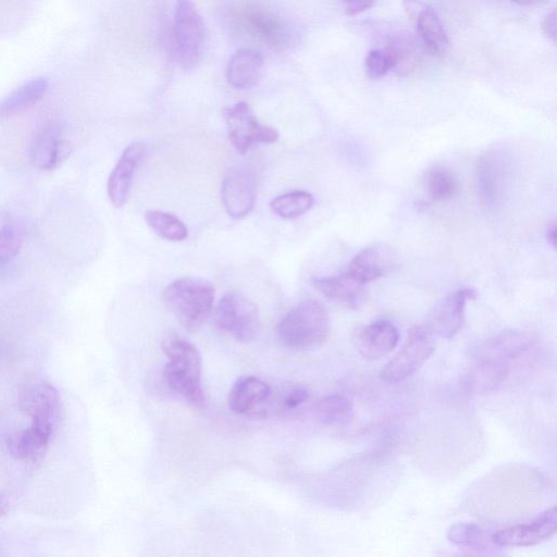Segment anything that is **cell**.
Here are the masks:
<instances>
[{"label":"cell","mask_w":557,"mask_h":557,"mask_svg":"<svg viewBox=\"0 0 557 557\" xmlns=\"http://www.w3.org/2000/svg\"><path fill=\"white\" fill-rule=\"evenodd\" d=\"M228 20L234 31L277 51L290 48L294 30L287 18L262 3H238L229 10Z\"/></svg>","instance_id":"6da1fadb"},{"label":"cell","mask_w":557,"mask_h":557,"mask_svg":"<svg viewBox=\"0 0 557 557\" xmlns=\"http://www.w3.org/2000/svg\"><path fill=\"white\" fill-rule=\"evenodd\" d=\"M168 363L165 379L169 388L195 406H204L202 357L195 346L177 334H170L162 343Z\"/></svg>","instance_id":"7a4b0ae2"},{"label":"cell","mask_w":557,"mask_h":557,"mask_svg":"<svg viewBox=\"0 0 557 557\" xmlns=\"http://www.w3.org/2000/svg\"><path fill=\"white\" fill-rule=\"evenodd\" d=\"M329 332L326 307L316 300H307L296 305L281 319L277 337L284 348L309 351L323 345L328 340Z\"/></svg>","instance_id":"3957f363"},{"label":"cell","mask_w":557,"mask_h":557,"mask_svg":"<svg viewBox=\"0 0 557 557\" xmlns=\"http://www.w3.org/2000/svg\"><path fill=\"white\" fill-rule=\"evenodd\" d=\"M164 301L179 323L189 330L203 325L212 314L215 288L200 277H185L173 281L164 291Z\"/></svg>","instance_id":"277c9868"},{"label":"cell","mask_w":557,"mask_h":557,"mask_svg":"<svg viewBox=\"0 0 557 557\" xmlns=\"http://www.w3.org/2000/svg\"><path fill=\"white\" fill-rule=\"evenodd\" d=\"M206 30L203 18L192 2H179L176 6L173 30V54L185 70L200 63L205 48Z\"/></svg>","instance_id":"5b68a950"},{"label":"cell","mask_w":557,"mask_h":557,"mask_svg":"<svg viewBox=\"0 0 557 557\" xmlns=\"http://www.w3.org/2000/svg\"><path fill=\"white\" fill-rule=\"evenodd\" d=\"M215 321L221 331L246 344L253 342L261 331L257 306L238 292L222 297L216 308Z\"/></svg>","instance_id":"8992f818"},{"label":"cell","mask_w":557,"mask_h":557,"mask_svg":"<svg viewBox=\"0 0 557 557\" xmlns=\"http://www.w3.org/2000/svg\"><path fill=\"white\" fill-rule=\"evenodd\" d=\"M435 351V336L426 327H414L408 331L407 340L399 353L383 367L380 377L390 383L411 378Z\"/></svg>","instance_id":"52a82bcc"},{"label":"cell","mask_w":557,"mask_h":557,"mask_svg":"<svg viewBox=\"0 0 557 557\" xmlns=\"http://www.w3.org/2000/svg\"><path fill=\"white\" fill-rule=\"evenodd\" d=\"M20 410L31 418V426L55 433L60 418L58 390L45 380H31L19 392Z\"/></svg>","instance_id":"ba28073f"},{"label":"cell","mask_w":557,"mask_h":557,"mask_svg":"<svg viewBox=\"0 0 557 557\" xmlns=\"http://www.w3.org/2000/svg\"><path fill=\"white\" fill-rule=\"evenodd\" d=\"M229 139L235 151L244 155L256 143L272 144L279 140L275 128L259 123L253 109L247 103L240 102L224 110Z\"/></svg>","instance_id":"9c48e42d"},{"label":"cell","mask_w":557,"mask_h":557,"mask_svg":"<svg viewBox=\"0 0 557 557\" xmlns=\"http://www.w3.org/2000/svg\"><path fill=\"white\" fill-rule=\"evenodd\" d=\"M502 148H493L482 155L478 167L479 194L489 206L499 205L509 188L512 176L511 160Z\"/></svg>","instance_id":"30bf717a"},{"label":"cell","mask_w":557,"mask_h":557,"mask_svg":"<svg viewBox=\"0 0 557 557\" xmlns=\"http://www.w3.org/2000/svg\"><path fill=\"white\" fill-rule=\"evenodd\" d=\"M257 181L253 169L238 166L229 170L221 185V201L230 217L249 215L256 203Z\"/></svg>","instance_id":"8fae6325"},{"label":"cell","mask_w":557,"mask_h":557,"mask_svg":"<svg viewBox=\"0 0 557 557\" xmlns=\"http://www.w3.org/2000/svg\"><path fill=\"white\" fill-rule=\"evenodd\" d=\"M556 530L557 509L553 506L527 524H519L495 532L491 542L505 548L534 547L553 538Z\"/></svg>","instance_id":"7c38bea8"},{"label":"cell","mask_w":557,"mask_h":557,"mask_svg":"<svg viewBox=\"0 0 557 557\" xmlns=\"http://www.w3.org/2000/svg\"><path fill=\"white\" fill-rule=\"evenodd\" d=\"M477 297L473 289H462L450 294L433 309L427 329L435 336L452 339L464 325L466 304Z\"/></svg>","instance_id":"4fadbf2b"},{"label":"cell","mask_w":557,"mask_h":557,"mask_svg":"<svg viewBox=\"0 0 557 557\" xmlns=\"http://www.w3.org/2000/svg\"><path fill=\"white\" fill-rule=\"evenodd\" d=\"M354 345L367 361H379L392 353L400 341V333L388 320H377L361 329L353 337Z\"/></svg>","instance_id":"5bb4252c"},{"label":"cell","mask_w":557,"mask_h":557,"mask_svg":"<svg viewBox=\"0 0 557 557\" xmlns=\"http://www.w3.org/2000/svg\"><path fill=\"white\" fill-rule=\"evenodd\" d=\"M146 146L142 142L131 143L123 152L116 167L111 171L107 193L116 208L125 206L129 200L134 173L145 156Z\"/></svg>","instance_id":"9a60e30c"},{"label":"cell","mask_w":557,"mask_h":557,"mask_svg":"<svg viewBox=\"0 0 557 557\" xmlns=\"http://www.w3.org/2000/svg\"><path fill=\"white\" fill-rule=\"evenodd\" d=\"M71 147L60 129L51 123L36 133L31 146V162L42 171H53L69 157Z\"/></svg>","instance_id":"2e32d148"},{"label":"cell","mask_w":557,"mask_h":557,"mask_svg":"<svg viewBox=\"0 0 557 557\" xmlns=\"http://www.w3.org/2000/svg\"><path fill=\"white\" fill-rule=\"evenodd\" d=\"M393 265L392 253L386 247L374 245L367 247L353 258L348 274L366 286L367 283L386 276Z\"/></svg>","instance_id":"e0dca14e"},{"label":"cell","mask_w":557,"mask_h":557,"mask_svg":"<svg viewBox=\"0 0 557 557\" xmlns=\"http://www.w3.org/2000/svg\"><path fill=\"white\" fill-rule=\"evenodd\" d=\"M270 394V387L262 379L241 377L230 391L229 406L232 412L240 415L256 414L267 403Z\"/></svg>","instance_id":"ac0fdd59"},{"label":"cell","mask_w":557,"mask_h":557,"mask_svg":"<svg viewBox=\"0 0 557 557\" xmlns=\"http://www.w3.org/2000/svg\"><path fill=\"white\" fill-rule=\"evenodd\" d=\"M312 283L328 299L346 307L357 309L364 302L365 284L352 278L348 271L340 275L315 277Z\"/></svg>","instance_id":"d6986e66"},{"label":"cell","mask_w":557,"mask_h":557,"mask_svg":"<svg viewBox=\"0 0 557 557\" xmlns=\"http://www.w3.org/2000/svg\"><path fill=\"white\" fill-rule=\"evenodd\" d=\"M264 57L253 48H243L229 61L227 80L232 88L250 90L262 77Z\"/></svg>","instance_id":"ffe728a7"},{"label":"cell","mask_w":557,"mask_h":557,"mask_svg":"<svg viewBox=\"0 0 557 557\" xmlns=\"http://www.w3.org/2000/svg\"><path fill=\"white\" fill-rule=\"evenodd\" d=\"M53 436V433L31 426L11 437L8 440V449L17 460L31 464L39 463L43 461Z\"/></svg>","instance_id":"44dd1931"},{"label":"cell","mask_w":557,"mask_h":557,"mask_svg":"<svg viewBox=\"0 0 557 557\" xmlns=\"http://www.w3.org/2000/svg\"><path fill=\"white\" fill-rule=\"evenodd\" d=\"M510 365L497 358L476 355L474 368L469 374V387L479 393L497 389L509 376Z\"/></svg>","instance_id":"7402d4cb"},{"label":"cell","mask_w":557,"mask_h":557,"mask_svg":"<svg viewBox=\"0 0 557 557\" xmlns=\"http://www.w3.org/2000/svg\"><path fill=\"white\" fill-rule=\"evenodd\" d=\"M48 86V81L44 78H36L19 86L0 101V119L16 116L39 103Z\"/></svg>","instance_id":"603a6c76"},{"label":"cell","mask_w":557,"mask_h":557,"mask_svg":"<svg viewBox=\"0 0 557 557\" xmlns=\"http://www.w3.org/2000/svg\"><path fill=\"white\" fill-rule=\"evenodd\" d=\"M417 28L420 39L432 55L442 56L449 51L448 34L435 11L430 8L420 11Z\"/></svg>","instance_id":"cb8c5ba5"},{"label":"cell","mask_w":557,"mask_h":557,"mask_svg":"<svg viewBox=\"0 0 557 557\" xmlns=\"http://www.w3.org/2000/svg\"><path fill=\"white\" fill-rule=\"evenodd\" d=\"M315 416L324 425L346 424L354 416V405L344 395H328L316 404Z\"/></svg>","instance_id":"d4e9b609"},{"label":"cell","mask_w":557,"mask_h":557,"mask_svg":"<svg viewBox=\"0 0 557 557\" xmlns=\"http://www.w3.org/2000/svg\"><path fill=\"white\" fill-rule=\"evenodd\" d=\"M385 51L390 58L392 70L401 76H407L418 68L420 56L411 39L398 37L389 43Z\"/></svg>","instance_id":"484cf974"},{"label":"cell","mask_w":557,"mask_h":557,"mask_svg":"<svg viewBox=\"0 0 557 557\" xmlns=\"http://www.w3.org/2000/svg\"><path fill=\"white\" fill-rule=\"evenodd\" d=\"M314 206V197L306 191H291L272 200L270 208L277 216L294 219L309 212Z\"/></svg>","instance_id":"4316f807"},{"label":"cell","mask_w":557,"mask_h":557,"mask_svg":"<svg viewBox=\"0 0 557 557\" xmlns=\"http://www.w3.org/2000/svg\"><path fill=\"white\" fill-rule=\"evenodd\" d=\"M147 225L167 241L181 242L188 238V229L176 216L159 210H150L145 215Z\"/></svg>","instance_id":"83f0119b"},{"label":"cell","mask_w":557,"mask_h":557,"mask_svg":"<svg viewBox=\"0 0 557 557\" xmlns=\"http://www.w3.org/2000/svg\"><path fill=\"white\" fill-rule=\"evenodd\" d=\"M448 539L455 546L484 549L488 546L485 531L475 524H455L448 530Z\"/></svg>","instance_id":"f1b7e54d"},{"label":"cell","mask_w":557,"mask_h":557,"mask_svg":"<svg viewBox=\"0 0 557 557\" xmlns=\"http://www.w3.org/2000/svg\"><path fill=\"white\" fill-rule=\"evenodd\" d=\"M427 187L433 201H447L457 191V181L447 169L435 168L429 172Z\"/></svg>","instance_id":"f546056e"},{"label":"cell","mask_w":557,"mask_h":557,"mask_svg":"<svg viewBox=\"0 0 557 557\" xmlns=\"http://www.w3.org/2000/svg\"><path fill=\"white\" fill-rule=\"evenodd\" d=\"M21 246V234L14 226L7 225L0 229V263H7L15 258Z\"/></svg>","instance_id":"4dcf8cb0"},{"label":"cell","mask_w":557,"mask_h":557,"mask_svg":"<svg viewBox=\"0 0 557 557\" xmlns=\"http://www.w3.org/2000/svg\"><path fill=\"white\" fill-rule=\"evenodd\" d=\"M366 70L371 78H381L392 70V65L385 49H373L366 57Z\"/></svg>","instance_id":"1f68e13d"},{"label":"cell","mask_w":557,"mask_h":557,"mask_svg":"<svg viewBox=\"0 0 557 557\" xmlns=\"http://www.w3.org/2000/svg\"><path fill=\"white\" fill-rule=\"evenodd\" d=\"M309 399V391L303 386H294L286 394L282 401V406L287 410H295L306 403Z\"/></svg>","instance_id":"d6a6232c"},{"label":"cell","mask_w":557,"mask_h":557,"mask_svg":"<svg viewBox=\"0 0 557 557\" xmlns=\"http://www.w3.org/2000/svg\"><path fill=\"white\" fill-rule=\"evenodd\" d=\"M556 26H557V12L556 9H553L549 14L544 18L542 22V29L543 32L549 37V39L555 41L556 39Z\"/></svg>","instance_id":"836d02e7"},{"label":"cell","mask_w":557,"mask_h":557,"mask_svg":"<svg viewBox=\"0 0 557 557\" xmlns=\"http://www.w3.org/2000/svg\"><path fill=\"white\" fill-rule=\"evenodd\" d=\"M375 6L374 2H360V0H355V2H350L345 4V14L349 16H356L362 14L365 10Z\"/></svg>","instance_id":"e575fe53"},{"label":"cell","mask_w":557,"mask_h":557,"mask_svg":"<svg viewBox=\"0 0 557 557\" xmlns=\"http://www.w3.org/2000/svg\"><path fill=\"white\" fill-rule=\"evenodd\" d=\"M10 510L9 500L7 495L0 492V517H5L8 515Z\"/></svg>","instance_id":"d590c367"},{"label":"cell","mask_w":557,"mask_h":557,"mask_svg":"<svg viewBox=\"0 0 557 557\" xmlns=\"http://www.w3.org/2000/svg\"><path fill=\"white\" fill-rule=\"evenodd\" d=\"M547 239L548 242L553 246V249H556L557 234H556V225L554 224V222L547 229Z\"/></svg>","instance_id":"8d00e7d4"}]
</instances>
